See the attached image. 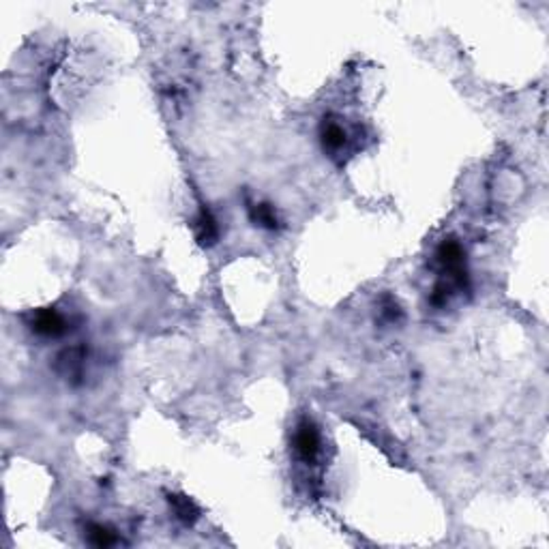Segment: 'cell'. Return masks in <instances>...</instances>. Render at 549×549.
<instances>
[{
	"label": "cell",
	"mask_w": 549,
	"mask_h": 549,
	"mask_svg": "<svg viewBox=\"0 0 549 549\" xmlns=\"http://www.w3.org/2000/svg\"><path fill=\"white\" fill-rule=\"evenodd\" d=\"M438 262L455 279V283L459 288L468 285V273H466V260H463V249H461V245L455 238L442 240V245L438 247Z\"/></svg>",
	"instance_id": "cell-1"
},
{
	"label": "cell",
	"mask_w": 549,
	"mask_h": 549,
	"mask_svg": "<svg viewBox=\"0 0 549 549\" xmlns=\"http://www.w3.org/2000/svg\"><path fill=\"white\" fill-rule=\"evenodd\" d=\"M294 448H297L299 457L303 461H314L320 453V436L316 425L309 418H303L299 427H297V436H294Z\"/></svg>",
	"instance_id": "cell-2"
},
{
	"label": "cell",
	"mask_w": 549,
	"mask_h": 549,
	"mask_svg": "<svg viewBox=\"0 0 549 549\" xmlns=\"http://www.w3.org/2000/svg\"><path fill=\"white\" fill-rule=\"evenodd\" d=\"M30 328L41 337H58L67 330V322L56 309H41L34 314Z\"/></svg>",
	"instance_id": "cell-3"
},
{
	"label": "cell",
	"mask_w": 549,
	"mask_h": 549,
	"mask_svg": "<svg viewBox=\"0 0 549 549\" xmlns=\"http://www.w3.org/2000/svg\"><path fill=\"white\" fill-rule=\"evenodd\" d=\"M195 238L202 247H210L215 245L217 238H219V228H217V221L215 217L210 215V210L202 208L200 215H198V221H195Z\"/></svg>",
	"instance_id": "cell-4"
},
{
	"label": "cell",
	"mask_w": 549,
	"mask_h": 549,
	"mask_svg": "<svg viewBox=\"0 0 549 549\" xmlns=\"http://www.w3.org/2000/svg\"><path fill=\"white\" fill-rule=\"evenodd\" d=\"M320 136H322L324 148H328V150H340V148L346 144V138H348V136H346V129H344L340 122L326 120V118H324V122H322Z\"/></svg>",
	"instance_id": "cell-5"
},
{
	"label": "cell",
	"mask_w": 549,
	"mask_h": 549,
	"mask_svg": "<svg viewBox=\"0 0 549 549\" xmlns=\"http://www.w3.org/2000/svg\"><path fill=\"white\" fill-rule=\"evenodd\" d=\"M167 500H170V506L174 509L176 517H179L183 524H193V522L200 517L198 506H195L187 496H170Z\"/></svg>",
	"instance_id": "cell-6"
},
{
	"label": "cell",
	"mask_w": 549,
	"mask_h": 549,
	"mask_svg": "<svg viewBox=\"0 0 549 549\" xmlns=\"http://www.w3.org/2000/svg\"><path fill=\"white\" fill-rule=\"evenodd\" d=\"M86 536H89V543L95 545V547H112V545H116V534L108 526H101V524H89Z\"/></svg>",
	"instance_id": "cell-7"
},
{
	"label": "cell",
	"mask_w": 549,
	"mask_h": 549,
	"mask_svg": "<svg viewBox=\"0 0 549 549\" xmlns=\"http://www.w3.org/2000/svg\"><path fill=\"white\" fill-rule=\"evenodd\" d=\"M251 219L266 230L277 228V215H275V208L271 204H256L253 206L251 208Z\"/></svg>",
	"instance_id": "cell-8"
},
{
	"label": "cell",
	"mask_w": 549,
	"mask_h": 549,
	"mask_svg": "<svg viewBox=\"0 0 549 549\" xmlns=\"http://www.w3.org/2000/svg\"><path fill=\"white\" fill-rule=\"evenodd\" d=\"M385 316H387L391 322H397V320L401 318V309H399L397 301H393L391 297L385 299Z\"/></svg>",
	"instance_id": "cell-9"
}]
</instances>
